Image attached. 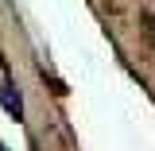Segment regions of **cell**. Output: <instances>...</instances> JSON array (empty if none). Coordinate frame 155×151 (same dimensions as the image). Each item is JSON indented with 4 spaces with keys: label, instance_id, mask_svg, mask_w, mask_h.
Wrapping results in <instances>:
<instances>
[{
    "label": "cell",
    "instance_id": "cell-1",
    "mask_svg": "<svg viewBox=\"0 0 155 151\" xmlns=\"http://www.w3.org/2000/svg\"><path fill=\"white\" fill-rule=\"evenodd\" d=\"M0 105L16 116V120H23V101H19V89L12 85V81H4V85H0Z\"/></svg>",
    "mask_w": 155,
    "mask_h": 151
},
{
    "label": "cell",
    "instance_id": "cell-2",
    "mask_svg": "<svg viewBox=\"0 0 155 151\" xmlns=\"http://www.w3.org/2000/svg\"><path fill=\"white\" fill-rule=\"evenodd\" d=\"M0 151H4V147H0Z\"/></svg>",
    "mask_w": 155,
    "mask_h": 151
}]
</instances>
